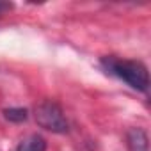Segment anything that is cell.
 I'll return each instance as SVG.
<instances>
[{
  "label": "cell",
  "mask_w": 151,
  "mask_h": 151,
  "mask_svg": "<svg viewBox=\"0 0 151 151\" xmlns=\"http://www.w3.org/2000/svg\"><path fill=\"white\" fill-rule=\"evenodd\" d=\"M103 64L112 75L124 80L130 87H133L137 91H147L149 75H147V69L142 62H139V60H119V59L109 57V59H103Z\"/></svg>",
  "instance_id": "obj_1"
},
{
  "label": "cell",
  "mask_w": 151,
  "mask_h": 151,
  "mask_svg": "<svg viewBox=\"0 0 151 151\" xmlns=\"http://www.w3.org/2000/svg\"><path fill=\"white\" fill-rule=\"evenodd\" d=\"M34 117H36V123L48 132H53V133H66L68 132V121L64 117V112L52 100L41 101L34 109Z\"/></svg>",
  "instance_id": "obj_2"
},
{
  "label": "cell",
  "mask_w": 151,
  "mask_h": 151,
  "mask_svg": "<svg viewBox=\"0 0 151 151\" xmlns=\"http://www.w3.org/2000/svg\"><path fill=\"white\" fill-rule=\"evenodd\" d=\"M128 149L130 151H149L147 135L142 128H132L128 132Z\"/></svg>",
  "instance_id": "obj_3"
},
{
  "label": "cell",
  "mask_w": 151,
  "mask_h": 151,
  "mask_svg": "<svg viewBox=\"0 0 151 151\" xmlns=\"http://www.w3.org/2000/svg\"><path fill=\"white\" fill-rule=\"evenodd\" d=\"M18 151H46V140L41 135L32 133L20 142Z\"/></svg>",
  "instance_id": "obj_4"
},
{
  "label": "cell",
  "mask_w": 151,
  "mask_h": 151,
  "mask_svg": "<svg viewBox=\"0 0 151 151\" xmlns=\"http://www.w3.org/2000/svg\"><path fill=\"white\" fill-rule=\"evenodd\" d=\"M4 116H6L7 121H13V123H23V121L29 117V112H27V109L14 107V109H6V110H4Z\"/></svg>",
  "instance_id": "obj_5"
}]
</instances>
